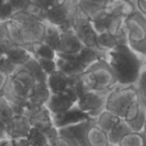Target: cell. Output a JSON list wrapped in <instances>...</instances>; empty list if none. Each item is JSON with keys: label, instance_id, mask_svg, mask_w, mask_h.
I'll return each instance as SVG.
<instances>
[{"label": "cell", "instance_id": "8", "mask_svg": "<svg viewBox=\"0 0 146 146\" xmlns=\"http://www.w3.org/2000/svg\"><path fill=\"white\" fill-rule=\"evenodd\" d=\"M23 115L29 119L31 127L41 131L47 139L58 133V129L55 128L52 122V113L46 105L32 111H26Z\"/></svg>", "mask_w": 146, "mask_h": 146}, {"label": "cell", "instance_id": "2", "mask_svg": "<svg viewBox=\"0 0 146 146\" xmlns=\"http://www.w3.org/2000/svg\"><path fill=\"white\" fill-rule=\"evenodd\" d=\"M37 83L35 77L23 65L8 78L3 96L9 102L14 114L24 113L26 102Z\"/></svg>", "mask_w": 146, "mask_h": 146}, {"label": "cell", "instance_id": "17", "mask_svg": "<svg viewBox=\"0 0 146 146\" xmlns=\"http://www.w3.org/2000/svg\"><path fill=\"white\" fill-rule=\"evenodd\" d=\"M74 78L75 77H70L65 73L57 70L51 75L47 76L46 85L51 94L64 92L70 89H72Z\"/></svg>", "mask_w": 146, "mask_h": 146}, {"label": "cell", "instance_id": "26", "mask_svg": "<svg viewBox=\"0 0 146 146\" xmlns=\"http://www.w3.org/2000/svg\"><path fill=\"white\" fill-rule=\"evenodd\" d=\"M34 58H35L38 64L40 65V67L41 68V70L46 76L51 75L52 73H53L58 70L55 59H49V58H44L39 57H34Z\"/></svg>", "mask_w": 146, "mask_h": 146}, {"label": "cell", "instance_id": "25", "mask_svg": "<svg viewBox=\"0 0 146 146\" xmlns=\"http://www.w3.org/2000/svg\"><path fill=\"white\" fill-rule=\"evenodd\" d=\"M25 139L32 146H49V141L46 135L33 127L29 130Z\"/></svg>", "mask_w": 146, "mask_h": 146}, {"label": "cell", "instance_id": "9", "mask_svg": "<svg viewBox=\"0 0 146 146\" xmlns=\"http://www.w3.org/2000/svg\"><path fill=\"white\" fill-rule=\"evenodd\" d=\"M108 95L88 90L78 96L76 105L79 109L88 113L91 118L96 119L105 110V102Z\"/></svg>", "mask_w": 146, "mask_h": 146}, {"label": "cell", "instance_id": "14", "mask_svg": "<svg viewBox=\"0 0 146 146\" xmlns=\"http://www.w3.org/2000/svg\"><path fill=\"white\" fill-rule=\"evenodd\" d=\"M83 47L84 45L73 29L61 31L59 46L57 54L73 55L79 52Z\"/></svg>", "mask_w": 146, "mask_h": 146}, {"label": "cell", "instance_id": "34", "mask_svg": "<svg viewBox=\"0 0 146 146\" xmlns=\"http://www.w3.org/2000/svg\"><path fill=\"white\" fill-rule=\"evenodd\" d=\"M11 143H12V146H32L30 143H28V141L25 138L11 140Z\"/></svg>", "mask_w": 146, "mask_h": 146}, {"label": "cell", "instance_id": "37", "mask_svg": "<svg viewBox=\"0 0 146 146\" xmlns=\"http://www.w3.org/2000/svg\"><path fill=\"white\" fill-rule=\"evenodd\" d=\"M143 131V137L145 139V143H146V111H145V115H144V119H143V128H142V131Z\"/></svg>", "mask_w": 146, "mask_h": 146}, {"label": "cell", "instance_id": "28", "mask_svg": "<svg viewBox=\"0 0 146 146\" xmlns=\"http://www.w3.org/2000/svg\"><path fill=\"white\" fill-rule=\"evenodd\" d=\"M13 46L5 34L3 23H0V56L5 55L9 49Z\"/></svg>", "mask_w": 146, "mask_h": 146}, {"label": "cell", "instance_id": "30", "mask_svg": "<svg viewBox=\"0 0 146 146\" xmlns=\"http://www.w3.org/2000/svg\"><path fill=\"white\" fill-rule=\"evenodd\" d=\"M50 146H73L68 140L64 138L58 134V131L56 135L52 136L48 139Z\"/></svg>", "mask_w": 146, "mask_h": 146}, {"label": "cell", "instance_id": "12", "mask_svg": "<svg viewBox=\"0 0 146 146\" xmlns=\"http://www.w3.org/2000/svg\"><path fill=\"white\" fill-rule=\"evenodd\" d=\"M52 118L53 125L58 130L70 125H77L89 119H91L88 113L79 109L77 105L73 106L71 108L64 113L52 114Z\"/></svg>", "mask_w": 146, "mask_h": 146}, {"label": "cell", "instance_id": "32", "mask_svg": "<svg viewBox=\"0 0 146 146\" xmlns=\"http://www.w3.org/2000/svg\"><path fill=\"white\" fill-rule=\"evenodd\" d=\"M8 78H9L5 74H4L3 72L0 71V96H3L4 90L8 82Z\"/></svg>", "mask_w": 146, "mask_h": 146}, {"label": "cell", "instance_id": "10", "mask_svg": "<svg viewBox=\"0 0 146 146\" xmlns=\"http://www.w3.org/2000/svg\"><path fill=\"white\" fill-rule=\"evenodd\" d=\"M96 123V119L91 118L79 124L58 129V134L68 140L73 146H89L87 143V131Z\"/></svg>", "mask_w": 146, "mask_h": 146}, {"label": "cell", "instance_id": "31", "mask_svg": "<svg viewBox=\"0 0 146 146\" xmlns=\"http://www.w3.org/2000/svg\"><path fill=\"white\" fill-rule=\"evenodd\" d=\"M137 92L140 93L143 96L146 97V70L141 71L139 78L137 81Z\"/></svg>", "mask_w": 146, "mask_h": 146}, {"label": "cell", "instance_id": "41", "mask_svg": "<svg viewBox=\"0 0 146 146\" xmlns=\"http://www.w3.org/2000/svg\"><path fill=\"white\" fill-rule=\"evenodd\" d=\"M109 146H118V145H113V144H110Z\"/></svg>", "mask_w": 146, "mask_h": 146}, {"label": "cell", "instance_id": "16", "mask_svg": "<svg viewBox=\"0 0 146 146\" xmlns=\"http://www.w3.org/2000/svg\"><path fill=\"white\" fill-rule=\"evenodd\" d=\"M146 109L144 108L140 98L136 100L127 110L124 120L128 124L131 131H141L143 128L144 115Z\"/></svg>", "mask_w": 146, "mask_h": 146}, {"label": "cell", "instance_id": "7", "mask_svg": "<svg viewBox=\"0 0 146 146\" xmlns=\"http://www.w3.org/2000/svg\"><path fill=\"white\" fill-rule=\"evenodd\" d=\"M72 29L76 33L84 46L94 49H101L98 45L97 33L94 29L90 20L81 11L80 15H74L73 17Z\"/></svg>", "mask_w": 146, "mask_h": 146}, {"label": "cell", "instance_id": "4", "mask_svg": "<svg viewBox=\"0 0 146 146\" xmlns=\"http://www.w3.org/2000/svg\"><path fill=\"white\" fill-rule=\"evenodd\" d=\"M79 78L86 90L103 95H108L117 84L107 59H100L92 64L84 73L79 75Z\"/></svg>", "mask_w": 146, "mask_h": 146}, {"label": "cell", "instance_id": "27", "mask_svg": "<svg viewBox=\"0 0 146 146\" xmlns=\"http://www.w3.org/2000/svg\"><path fill=\"white\" fill-rule=\"evenodd\" d=\"M19 67L13 64L6 55L0 56V71L5 74L8 78L11 77Z\"/></svg>", "mask_w": 146, "mask_h": 146}, {"label": "cell", "instance_id": "36", "mask_svg": "<svg viewBox=\"0 0 146 146\" xmlns=\"http://www.w3.org/2000/svg\"><path fill=\"white\" fill-rule=\"evenodd\" d=\"M87 1H90V2H92V3H95V4H97V5H108L110 2L111 0H87Z\"/></svg>", "mask_w": 146, "mask_h": 146}, {"label": "cell", "instance_id": "18", "mask_svg": "<svg viewBox=\"0 0 146 146\" xmlns=\"http://www.w3.org/2000/svg\"><path fill=\"white\" fill-rule=\"evenodd\" d=\"M87 143L89 146H109L108 134L96 124L92 125L87 131Z\"/></svg>", "mask_w": 146, "mask_h": 146}, {"label": "cell", "instance_id": "1", "mask_svg": "<svg viewBox=\"0 0 146 146\" xmlns=\"http://www.w3.org/2000/svg\"><path fill=\"white\" fill-rule=\"evenodd\" d=\"M107 61L117 84L124 87L137 83L143 62L127 44L119 45L108 51Z\"/></svg>", "mask_w": 146, "mask_h": 146}, {"label": "cell", "instance_id": "21", "mask_svg": "<svg viewBox=\"0 0 146 146\" xmlns=\"http://www.w3.org/2000/svg\"><path fill=\"white\" fill-rule=\"evenodd\" d=\"M121 119L115 114L103 110L101 114L96 118V125L99 128H101L107 134L119 122Z\"/></svg>", "mask_w": 146, "mask_h": 146}, {"label": "cell", "instance_id": "35", "mask_svg": "<svg viewBox=\"0 0 146 146\" xmlns=\"http://www.w3.org/2000/svg\"><path fill=\"white\" fill-rule=\"evenodd\" d=\"M8 139L5 135V125L0 120V140Z\"/></svg>", "mask_w": 146, "mask_h": 146}, {"label": "cell", "instance_id": "11", "mask_svg": "<svg viewBox=\"0 0 146 146\" xmlns=\"http://www.w3.org/2000/svg\"><path fill=\"white\" fill-rule=\"evenodd\" d=\"M78 98V94L73 89H70L61 93L50 94L46 107L52 114L61 113L75 106Z\"/></svg>", "mask_w": 146, "mask_h": 146}, {"label": "cell", "instance_id": "5", "mask_svg": "<svg viewBox=\"0 0 146 146\" xmlns=\"http://www.w3.org/2000/svg\"><path fill=\"white\" fill-rule=\"evenodd\" d=\"M127 45L137 54L146 57V16L136 11L124 23Z\"/></svg>", "mask_w": 146, "mask_h": 146}, {"label": "cell", "instance_id": "20", "mask_svg": "<svg viewBox=\"0 0 146 146\" xmlns=\"http://www.w3.org/2000/svg\"><path fill=\"white\" fill-rule=\"evenodd\" d=\"M60 34L61 32L58 27L48 23L46 24L45 23V34L41 42L51 46L56 52H58L60 41Z\"/></svg>", "mask_w": 146, "mask_h": 146}, {"label": "cell", "instance_id": "38", "mask_svg": "<svg viewBox=\"0 0 146 146\" xmlns=\"http://www.w3.org/2000/svg\"><path fill=\"white\" fill-rule=\"evenodd\" d=\"M0 146H12L11 140H10V139L0 140Z\"/></svg>", "mask_w": 146, "mask_h": 146}, {"label": "cell", "instance_id": "40", "mask_svg": "<svg viewBox=\"0 0 146 146\" xmlns=\"http://www.w3.org/2000/svg\"><path fill=\"white\" fill-rule=\"evenodd\" d=\"M143 63H144V64L146 65V57H145V59H144V61H143Z\"/></svg>", "mask_w": 146, "mask_h": 146}, {"label": "cell", "instance_id": "23", "mask_svg": "<svg viewBox=\"0 0 146 146\" xmlns=\"http://www.w3.org/2000/svg\"><path fill=\"white\" fill-rule=\"evenodd\" d=\"M33 57H39L49 59H55L57 57V52L49 46L43 42L35 44L28 48H26Z\"/></svg>", "mask_w": 146, "mask_h": 146}, {"label": "cell", "instance_id": "13", "mask_svg": "<svg viewBox=\"0 0 146 146\" xmlns=\"http://www.w3.org/2000/svg\"><path fill=\"white\" fill-rule=\"evenodd\" d=\"M30 129V123L25 115L14 114L5 125V135L10 140L26 138Z\"/></svg>", "mask_w": 146, "mask_h": 146}, {"label": "cell", "instance_id": "3", "mask_svg": "<svg viewBox=\"0 0 146 146\" xmlns=\"http://www.w3.org/2000/svg\"><path fill=\"white\" fill-rule=\"evenodd\" d=\"M107 51L84 46L79 52L73 55L57 54L55 61L58 70L70 77H76L84 73L95 62L107 59Z\"/></svg>", "mask_w": 146, "mask_h": 146}, {"label": "cell", "instance_id": "19", "mask_svg": "<svg viewBox=\"0 0 146 146\" xmlns=\"http://www.w3.org/2000/svg\"><path fill=\"white\" fill-rule=\"evenodd\" d=\"M5 55L13 64L18 67L25 64L32 57L31 53L25 47L15 45L9 49Z\"/></svg>", "mask_w": 146, "mask_h": 146}, {"label": "cell", "instance_id": "24", "mask_svg": "<svg viewBox=\"0 0 146 146\" xmlns=\"http://www.w3.org/2000/svg\"><path fill=\"white\" fill-rule=\"evenodd\" d=\"M118 146H146V143L142 131H132L121 138Z\"/></svg>", "mask_w": 146, "mask_h": 146}, {"label": "cell", "instance_id": "42", "mask_svg": "<svg viewBox=\"0 0 146 146\" xmlns=\"http://www.w3.org/2000/svg\"><path fill=\"white\" fill-rule=\"evenodd\" d=\"M49 146H50V145H49Z\"/></svg>", "mask_w": 146, "mask_h": 146}, {"label": "cell", "instance_id": "33", "mask_svg": "<svg viewBox=\"0 0 146 146\" xmlns=\"http://www.w3.org/2000/svg\"><path fill=\"white\" fill-rule=\"evenodd\" d=\"M137 10L146 16V0H134Z\"/></svg>", "mask_w": 146, "mask_h": 146}, {"label": "cell", "instance_id": "22", "mask_svg": "<svg viewBox=\"0 0 146 146\" xmlns=\"http://www.w3.org/2000/svg\"><path fill=\"white\" fill-rule=\"evenodd\" d=\"M131 131H132L128 125V124L124 119H121L119 122L108 133V137L110 144L118 145L121 138Z\"/></svg>", "mask_w": 146, "mask_h": 146}, {"label": "cell", "instance_id": "29", "mask_svg": "<svg viewBox=\"0 0 146 146\" xmlns=\"http://www.w3.org/2000/svg\"><path fill=\"white\" fill-rule=\"evenodd\" d=\"M31 1L35 4V5L45 9L46 11H49L64 2H65L66 0H31Z\"/></svg>", "mask_w": 146, "mask_h": 146}, {"label": "cell", "instance_id": "39", "mask_svg": "<svg viewBox=\"0 0 146 146\" xmlns=\"http://www.w3.org/2000/svg\"><path fill=\"white\" fill-rule=\"evenodd\" d=\"M113 1H128V0H113Z\"/></svg>", "mask_w": 146, "mask_h": 146}, {"label": "cell", "instance_id": "6", "mask_svg": "<svg viewBox=\"0 0 146 146\" xmlns=\"http://www.w3.org/2000/svg\"><path fill=\"white\" fill-rule=\"evenodd\" d=\"M138 98L139 94L133 85L112 90L107 96L105 110L123 119L131 105Z\"/></svg>", "mask_w": 146, "mask_h": 146}, {"label": "cell", "instance_id": "15", "mask_svg": "<svg viewBox=\"0 0 146 146\" xmlns=\"http://www.w3.org/2000/svg\"><path fill=\"white\" fill-rule=\"evenodd\" d=\"M50 90L46 85V83L38 82L34 87L30 96L25 105V111H32L37 109L47 102L50 96Z\"/></svg>", "mask_w": 146, "mask_h": 146}]
</instances>
